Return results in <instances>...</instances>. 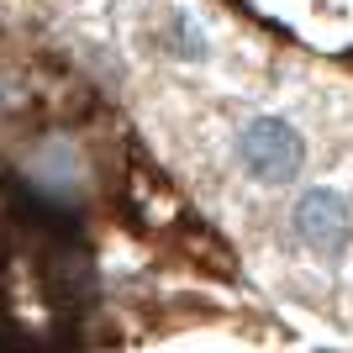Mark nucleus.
Segmentation results:
<instances>
[{
	"label": "nucleus",
	"mask_w": 353,
	"mask_h": 353,
	"mask_svg": "<svg viewBox=\"0 0 353 353\" xmlns=\"http://www.w3.org/2000/svg\"><path fill=\"white\" fill-rule=\"evenodd\" d=\"M232 159L253 185L285 190V185L301 179L311 148H306V132H301L290 117H280V111H253L232 137Z\"/></svg>",
	"instance_id": "obj_1"
},
{
	"label": "nucleus",
	"mask_w": 353,
	"mask_h": 353,
	"mask_svg": "<svg viewBox=\"0 0 353 353\" xmlns=\"http://www.w3.org/2000/svg\"><path fill=\"white\" fill-rule=\"evenodd\" d=\"M290 232L311 259L332 264V259H343L353 248V201L338 185H311L290 206Z\"/></svg>",
	"instance_id": "obj_2"
}]
</instances>
